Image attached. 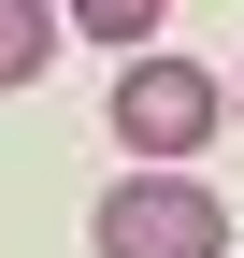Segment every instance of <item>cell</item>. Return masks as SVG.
Here are the masks:
<instances>
[{"mask_svg":"<svg viewBox=\"0 0 244 258\" xmlns=\"http://www.w3.org/2000/svg\"><path fill=\"white\" fill-rule=\"evenodd\" d=\"M57 29H86L101 57H130V43H158V29H172V0H72Z\"/></svg>","mask_w":244,"mask_h":258,"instance_id":"3","label":"cell"},{"mask_svg":"<svg viewBox=\"0 0 244 258\" xmlns=\"http://www.w3.org/2000/svg\"><path fill=\"white\" fill-rule=\"evenodd\" d=\"M101 129L172 172V158H201V144L230 129V86L201 72V57H144V72H115V115H101Z\"/></svg>","mask_w":244,"mask_h":258,"instance_id":"1","label":"cell"},{"mask_svg":"<svg viewBox=\"0 0 244 258\" xmlns=\"http://www.w3.org/2000/svg\"><path fill=\"white\" fill-rule=\"evenodd\" d=\"M86 244L101 258H230V201L187 172H130L101 215H86Z\"/></svg>","mask_w":244,"mask_h":258,"instance_id":"2","label":"cell"},{"mask_svg":"<svg viewBox=\"0 0 244 258\" xmlns=\"http://www.w3.org/2000/svg\"><path fill=\"white\" fill-rule=\"evenodd\" d=\"M230 115H244V86H230Z\"/></svg>","mask_w":244,"mask_h":258,"instance_id":"5","label":"cell"},{"mask_svg":"<svg viewBox=\"0 0 244 258\" xmlns=\"http://www.w3.org/2000/svg\"><path fill=\"white\" fill-rule=\"evenodd\" d=\"M43 57H57V15L43 0H0V86H29Z\"/></svg>","mask_w":244,"mask_h":258,"instance_id":"4","label":"cell"}]
</instances>
